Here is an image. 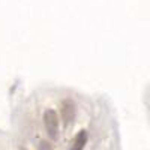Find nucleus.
Listing matches in <instances>:
<instances>
[{"label":"nucleus","mask_w":150,"mask_h":150,"mask_svg":"<svg viewBox=\"0 0 150 150\" xmlns=\"http://www.w3.org/2000/svg\"><path fill=\"white\" fill-rule=\"evenodd\" d=\"M44 125L48 137L51 140H57L59 137V116L54 110H47L44 112Z\"/></svg>","instance_id":"obj_1"},{"label":"nucleus","mask_w":150,"mask_h":150,"mask_svg":"<svg viewBox=\"0 0 150 150\" xmlns=\"http://www.w3.org/2000/svg\"><path fill=\"white\" fill-rule=\"evenodd\" d=\"M60 116L62 120L65 122V125H69L71 122H74L75 117V104L71 101V99H66L62 104V110H60Z\"/></svg>","instance_id":"obj_2"},{"label":"nucleus","mask_w":150,"mask_h":150,"mask_svg":"<svg viewBox=\"0 0 150 150\" xmlns=\"http://www.w3.org/2000/svg\"><path fill=\"white\" fill-rule=\"evenodd\" d=\"M86 143H87V132L83 129L75 135V138L72 141V146H71V150H84Z\"/></svg>","instance_id":"obj_3"},{"label":"nucleus","mask_w":150,"mask_h":150,"mask_svg":"<svg viewBox=\"0 0 150 150\" xmlns=\"http://www.w3.org/2000/svg\"><path fill=\"white\" fill-rule=\"evenodd\" d=\"M39 150H54L51 143H48V141H41L39 144Z\"/></svg>","instance_id":"obj_4"},{"label":"nucleus","mask_w":150,"mask_h":150,"mask_svg":"<svg viewBox=\"0 0 150 150\" xmlns=\"http://www.w3.org/2000/svg\"><path fill=\"white\" fill-rule=\"evenodd\" d=\"M23 150H26V149H23Z\"/></svg>","instance_id":"obj_5"}]
</instances>
